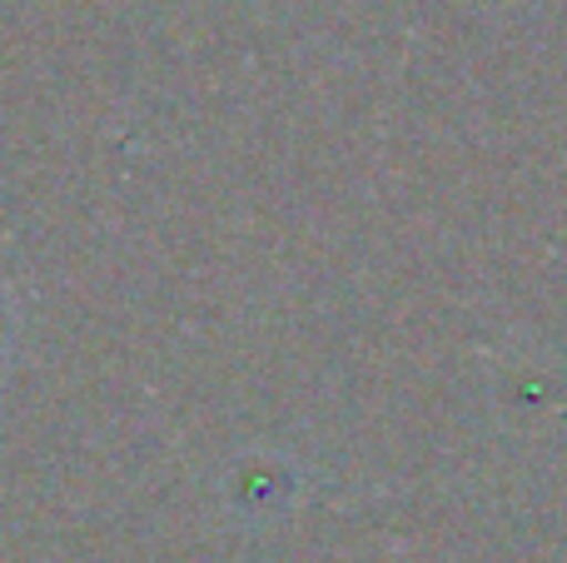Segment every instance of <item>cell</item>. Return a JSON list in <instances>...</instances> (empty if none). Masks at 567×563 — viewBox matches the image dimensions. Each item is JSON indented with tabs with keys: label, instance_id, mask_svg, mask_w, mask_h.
<instances>
[]
</instances>
